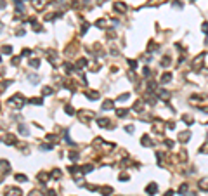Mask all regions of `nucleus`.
<instances>
[{
    "instance_id": "nucleus-1",
    "label": "nucleus",
    "mask_w": 208,
    "mask_h": 196,
    "mask_svg": "<svg viewBox=\"0 0 208 196\" xmlns=\"http://www.w3.org/2000/svg\"><path fill=\"white\" fill-rule=\"evenodd\" d=\"M24 102H26L24 97H23L21 94H16V96H12L9 101H7V106H9V108H14V109H21Z\"/></svg>"
},
{
    "instance_id": "nucleus-2",
    "label": "nucleus",
    "mask_w": 208,
    "mask_h": 196,
    "mask_svg": "<svg viewBox=\"0 0 208 196\" xmlns=\"http://www.w3.org/2000/svg\"><path fill=\"white\" fill-rule=\"evenodd\" d=\"M205 56H206L205 52H201L199 56H196V59L193 61V70H194V71H198V70H199V66L203 64V61H205Z\"/></svg>"
},
{
    "instance_id": "nucleus-3",
    "label": "nucleus",
    "mask_w": 208,
    "mask_h": 196,
    "mask_svg": "<svg viewBox=\"0 0 208 196\" xmlns=\"http://www.w3.org/2000/svg\"><path fill=\"white\" fill-rule=\"evenodd\" d=\"M97 123H99V127H106V128H113V125H111V120L109 118H99L97 120Z\"/></svg>"
},
{
    "instance_id": "nucleus-4",
    "label": "nucleus",
    "mask_w": 208,
    "mask_h": 196,
    "mask_svg": "<svg viewBox=\"0 0 208 196\" xmlns=\"http://www.w3.org/2000/svg\"><path fill=\"white\" fill-rule=\"evenodd\" d=\"M7 196H21V189H18V187H7Z\"/></svg>"
},
{
    "instance_id": "nucleus-5",
    "label": "nucleus",
    "mask_w": 208,
    "mask_h": 196,
    "mask_svg": "<svg viewBox=\"0 0 208 196\" xmlns=\"http://www.w3.org/2000/svg\"><path fill=\"white\" fill-rule=\"evenodd\" d=\"M189 139H191V132L189 130L180 132V134H179V141H180V142H187Z\"/></svg>"
},
{
    "instance_id": "nucleus-6",
    "label": "nucleus",
    "mask_w": 208,
    "mask_h": 196,
    "mask_svg": "<svg viewBox=\"0 0 208 196\" xmlns=\"http://www.w3.org/2000/svg\"><path fill=\"white\" fill-rule=\"evenodd\" d=\"M156 189H158V186H156V182H151L149 186L146 187V194H149V196H153L156 193Z\"/></svg>"
},
{
    "instance_id": "nucleus-7",
    "label": "nucleus",
    "mask_w": 208,
    "mask_h": 196,
    "mask_svg": "<svg viewBox=\"0 0 208 196\" xmlns=\"http://www.w3.org/2000/svg\"><path fill=\"white\" fill-rule=\"evenodd\" d=\"M141 144H142V146H155V142L151 141V137H149V135H142Z\"/></svg>"
},
{
    "instance_id": "nucleus-8",
    "label": "nucleus",
    "mask_w": 208,
    "mask_h": 196,
    "mask_svg": "<svg viewBox=\"0 0 208 196\" xmlns=\"http://www.w3.org/2000/svg\"><path fill=\"white\" fill-rule=\"evenodd\" d=\"M158 96L161 97L163 101H168V99H170V92H168V90H163V89H159V90H158Z\"/></svg>"
},
{
    "instance_id": "nucleus-9",
    "label": "nucleus",
    "mask_w": 208,
    "mask_h": 196,
    "mask_svg": "<svg viewBox=\"0 0 208 196\" xmlns=\"http://www.w3.org/2000/svg\"><path fill=\"white\" fill-rule=\"evenodd\" d=\"M4 142L5 144H9V146H12V144H16V137H14L12 134H9V135H5V139H4Z\"/></svg>"
},
{
    "instance_id": "nucleus-10",
    "label": "nucleus",
    "mask_w": 208,
    "mask_h": 196,
    "mask_svg": "<svg viewBox=\"0 0 208 196\" xmlns=\"http://www.w3.org/2000/svg\"><path fill=\"white\" fill-rule=\"evenodd\" d=\"M115 9L120 11V12H125V11H127V5H125L123 2H115Z\"/></svg>"
},
{
    "instance_id": "nucleus-11",
    "label": "nucleus",
    "mask_w": 208,
    "mask_h": 196,
    "mask_svg": "<svg viewBox=\"0 0 208 196\" xmlns=\"http://www.w3.org/2000/svg\"><path fill=\"white\" fill-rule=\"evenodd\" d=\"M92 118H94L92 113H80V120H82V122H89Z\"/></svg>"
},
{
    "instance_id": "nucleus-12",
    "label": "nucleus",
    "mask_w": 208,
    "mask_h": 196,
    "mask_svg": "<svg viewBox=\"0 0 208 196\" xmlns=\"http://www.w3.org/2000/svg\"><path fill=\"white\" fill-rule=\"evenodd\" d=\"M203 97H201V96H191L189 97V102H191V104H196V102H203Z\"/></svg>"
},
{
    "instance_id": "nucleus-13",
    "label": "nucleus",
    "mask_w": 208,
    "mask_h": 196,
    "mask_svg": "<svg viewBox=\"0 0 208 196\" xmlns=\"http://www.w3.org/2000/svg\"><path fill=\"white\" fill-rule=\"evenodd\" d=\"M87 97H89L90 101H97V99H99V92L90 90V92H87Z\"/></svg>"
},
{
    "instance_id": "nucleus-14",
    "label": "nucleus",
    "mask_w": 208,
    "mask_h": 196,
    "mask_svg": "<svg viewBox=\"0 0 208 196\" xmlns=\"http://www.w3.org/2000/svg\"><path fill=\"white\" fill-rule=\"evenodd\" d=\"M198 186H199V189H203V191H208V179H203V181H199Z\"/></svg>"
},
{
    "instance_id": "nucleus-15",
    "label": "nucleus",
    "mask_w": 208,
    "mask_h": 196,
    "mask_svg": "<svg viewBox=\"0 0 208 196\" xmlns=\"http://www.w3.org/2000/svg\"><path fill=\"white\" fill-rule=\"evenodd\" d=\"M113 106L115 104H113V101L111 99H106L104 102H102V109H113Z\"/></svg>"
},
{
    "instance_id": "nucleus-16",
    "label": "nucleus",
    "mask_w": 208,
    "mask_h": 196,
    "mask_svg": "<svg viewBox=\"0 0 208 196\" xmlns=\"http://www.w3.org/2000/svg\"><path fill=\"white\" fill-rule=\"evenodd\" d=\"M18 130H19V134H21V135H28V134H30V130H28L23 123H19V125H18Z\"/></svg>"
},
{
    "instance_id": "nucleus-17",
    "label": "nucleus",
    "mask_w": 208,
    "mask_h": 196,
    "mask_svg": "<svg viewBox=\"0 0 208 196\" xmlns=\"http://www.w3.org/2000/svg\"><path fill=\"white\" fill-rule=\"evenodd\" d=\"M172 78H173V75H172V73H165L163 76H161V83H168Z\"/></svg>"
},
{
    "instance_id": "nucleus-18",
    "label": "nucleus",
    "mask_w": 208,
    "mask_h": 196,
    "mask_svg": "<svg viewBox=\"0 0 208 196\" xmlns=\"http://www.w3.org/2000/svg\"><path fill=\"white\" fill-rule=\"evenodd\" d=\"M30 104H36V106H42L44 104V99H42V97H33V99H30Z\"/></svg>"
},
{
    "instance_id": "nucleus-19",
    "label": "nucleus",
    "mask_w": 208,
    "mask_h": 196,
    "mask_svg": "<svg viewBox=\"0 0 208 196\" xmlns=\"http://www.w3.org/2000/svg\"><path fill=\"white\" fill-rule=\"evenodd\" d=\"M44 5H45L44 0H33V7H35V9H42Z\"/></svg>"
},
{
    "instance_id": "nucleus-20",
    "label": "nucleus",
    "mask_w": 208,
    "mask_h": 196,
    "mask_svg": "<svg viewBox=\"0 0 208 196\" xmlns=\"http://www.w3.org/2000/svg\"><path fill=\"white\" fill-rule=\"evenodd\" d=\"M116 115H118L120 118H125L127 115H129V109H123V108H121V109H116Z\"/></svg>"
},
{
    "instance_id": "nucleus-21",
    "label": "nucleus",
    "mask_w": 208,
    "mask_h": 196,
    "mask_svg": "<svg viewBox=\"0 0 208 196\" xmlns=\"http://www.w3.org/2000/svg\"><path fill=\"white\" fill-rule=\"evenodd\" d=\"M50 177H52V179H59V177H61V170H59V168H54L52 172H50Z\"/></svg>"
},
{
    "instance_id": "nucleus-22",
    "label": "nucleus",
    "mask_w": 208,
    "mask_h": 196,
    "mask_svg": "<svg viewBox=\"0 0 208 196\" xmlns=\"http://www.w3.org/2000/svg\"><path fill=\"white\" fill-rule=\"evenodd\" d=\"M142 104H144V101H137V102H135V106H134V109H135V111H137V113H141V109H142Z\"/></svg>"
},
{
    "instance_id": "nucleus-23",
    "label": "nucleus",
    "mask_w": 208,
    "mask_h": 196,
    "mask_svg": "<svg viewBox=\"0 0 208 196\" xmlns=\"http://www.w3.org/2000/svg\"><path fill=\"white\" fill-rule=\"evenodd\" d=\"M94 167L92 165H83V168H82V174H89V172H92Z\"/></svg>"
},
{
    "instance_id": "nucleus-24",
    "label": "nucleus",
    "mask_w": 208,
    "mask_h": 196,
    "mask_svg": "<svg viewBox=\"0 0 208 196\" xmlns=\"http://www.w3.org/2000/svg\"><path fill=\"white\" fill-rule=\"evenodd\" d=\"M186 193H187V184L184 182L180 187H179V194H186Z\"/></svg>"
},
{
    "instance_id": "nucleus-25",
    "label": "nucleus",
    "mask_w": 208,
    "mask_h": 196,
    "mask_svg": "<svg viewBox=\"0 0 208 196\" xmlns=\"http://www.w3.org/2000/svg\"><path fill=\"white\" fill-rule=\"evenodd\" d=\"M16 181H19V182H26V181H28V177H26V175H21V174H18V175H16Z\"/></svg>"
},
{
    "instance_id": "nucleus-26",
    "label": "nucleus",
    "mask_w": 208,
    "mask_h": 196,
    "mask_svg": "<svg viewBox=\"0 0 208 196\" xmlns=\"http://www.w3.org/2000/svg\"><path fill=\"white\" fill-rule=\"evenodd\" d=\"M11 52H12V47H9V45L2 47V54H11Z\"/></svg>"
},
{
    "instance_id": "nucleus-27",
    "label": "nucleus",
    "mask_w": 208,
    "mask_h": 196,
    "mask_svg": "<svg viewBox=\"0 0 208 196\" xmlns=\"http://www.w3.org/2000/svg\"><path fill=\"white\" fill-rule=\"evenodd\" d=\"M62 66H64V71H66V73H71V71H73V66H71L70 63H64Z\"/></svg>"
},
{
    "instance_id": "nucleus-28",
    "label": "nucleus",
    "mask_w": 208,
    "mask_h": 196,
    "mask_svg": "<svg viewBox=\"0 0 208 196\" xmlns=\"http://www.w3.org/2000/svg\"><path fill=\"white\" fill-rule=\"evenodd\" d=\"M30 66H31V68H38V66H40V61H38V59H31V61H30Z\"/></svg>"
},
{
    "instance_id": "nucleus-29",
    "label": "nucleus",
    "mask_w": 208,
    "mask_h": 196,
    "mask_svg": "<svg viewBox=\"0 0 208 196\" xmlns=\"http://www.w3.org/2000/svg\"><path fill=\"white\" fill-rule=\"evenodd\" d=\"M168 64H170V57L165 56L163 59H161V66H168Z\"/></svg>"
},
{
    "instance_id": "nucleus-30",
    "label": "nucleus",
    "mask_w": 208,
    "mask_h": 196,
    "mask_svg": "<svg viewBox=\"0 0 208 196\" xmlns=\"http://www.w3.org/2000/svg\"><path fill=\"white\" fill-rule=\"evenodd\" d=\"M42 92H44V96H50V94H52V89H50V87H44V90H42Z\"/></svg>"
},
{
    "instance_id": "nucleus-31",
    "label": "nucleus",
    "mask_w": 208,
    "mask_h": 196,
    "mask_svg": "<svg viewBox=\"0 0 208 196\" xmlns=\"http://www.w3.org/2000/svg\"><path fill=\"white\" fill-rule=\"evenodd\" d=\"M28 80H30V82H33V83H35V82H38V76H36V75H28Z\"/></svg>"
},
{
    "instance_id": "nucleus-32",
    "label": "nucleus",
    "mask_w": 208,
    "mask_h": 196,
    "mask_svg": "<svg viewBox=\"0 0 208 196\" xmlns=\"http://www.w3.org/2000/svg\"><path fill=\"white\" fill-rule=\"evenodd\" d=\"M40 149H42V151H50V149H52V144H44Z\"/></svg>"
},
{
    "instance_id": "nucleus-33",
    "label": "nucleus",
    "mask_w": 208,
    "mask_h": 196,
    "mask_svg": "<svg viewBox=\"0 0 208 196\" xmlns=\"http://www.w3.org/2000/svg\"><path fill=\"white\" fill-rule=\"evenodd\" d=\"M182 120H184L186 123H193V116H187V115H184V116H182Z\"/></svg>"
},
{
    "instance_id": "nucleus-34",
    "label": "nucleus",
    "mask_w": 208,
    "mask_h": 196,
    "mask_svg": "<svg viewBox=\"0 0 208 196\" xmlns=\"http://www.w3.org/2000/svg\"><path fill=\"white\" fill-rule=\"evenodd\" d=\"M201 30H203V33L208 35V23H203V24H201Z\"/></svg>"
},
{
    "instance_id": "nucleus-35",
    "label": "nucleus",
    "mask_w": 208,
    "mask_h": 196,
    "mask_svg": "<svg viewBox=\"0 0 208 196\" xmlns=\"http://www.w3.org/2000/svg\"><path fill=\"white\" fill-rule=\"evenodd\" d=\"M87 28H89V24H87V23H83V24H82V35H85V33H87Z\"/></svg>"
},
{
    "instance_id": "nucleus-36",
    "label": "nucleus",
    "mask_w": 208,
    "mask_h": 196,
    "mask_svg": "<svg viewBox=\"0 0 208 196\" xmlns=\"http://www.w3.org/2000/svg\"><path fill=\"white\" fill-rule=\"evenodd\" d=\"M70 158L73 161H76V160H78V153H70Z\"/></svg>"
},
{
    "instance_id": "nucleus-37",
    "label": "nucleus",
    "mask_w": 208,
    "mask_h": 196,
    "mask_svg": "<svg viewBox=\"0 0 208 196\" xmlns=\"http://www.w3.org/2000/svg\"><path fill=\"white\" fill-rule=\"evenodd\" d=\"M142 75H144V76H149V75H151V70H149V68H144V70H142Z\"/></svg>"
},
{
    "instance_id": "nucleus-38",
    "label": "nucleus",
    "mask_w": 208,
    "mask_h": 196,
    "mask_svg": "<svg viewBox=\"0 0 208 196\" xmlns=\"http://www.w3.org/2000/svg\"><path fill=\"white\" fill-rule=\"evenodd\" d=\"M104 24H106V21H104V19H99V21L96 23V26H99V28H101V26H104Z\"/></svg>"
},
{
    "instance_id": "nucleus-39",
    "label": "nucleus",
    "mask_w": 208,
    "mask_h": 196,
    "mask_svg": "<svg viewBox=\"0 0 208 196\" xmlns=\"http://www.w3.org/2000/svg\"><path fill=\"white\" fill-rule=\"evenodd\" d=\"M11 85V80H7V82H2V90H5V87H9Z\"/></svg>"
},
{
    "instance_id": "nucleus-40",
    "label": "nucleus",
    "mask_w": 208,
    "mask_h": 196,
    "mask_svg": "<svg viewBox=\"0 0 208 196\" xmlns=\"http://www.w3.org/2000/svg\"><path fill=\"white\" fill-rule=\"evenodd\" d=\"M129 97H130L129 94H121V96H120L118 99H120V101H127V99H129Z\"/></svg>"
},
{
    "instance_id": "nucleus-41",
    "label": "nucleus",
    "mask_w": 208,
    "mask_h": 196,
    "mask_svg": "<svg viewBox=\"0 0 208 196\" xmlns=\"http://www.w3.org/2000/svg\"><path fill=\"white\" fill-rule=\"evenodd\" d=\"M64 109H66V113H68V115H73V113H75V111H73V108H71V106H66V108H64Z\"/></svg>"
},
{
    "instance_id": "nucleus-42",
    "label": "nucleus",
    "mask_w": 208,
    "mask_h": 196,
    "mask_svg": "<svg viewBox=\"0 0 208 196\" xmlns=\"http://www.w3.org/2000/svg\"><path fill=\"white\" fill-rule=\"evenodd\" d=\"M28 196H42V193H38V191H35V189H33V191H31Z\"/></svg>"
},
{
    "instance_id": "nucleus-43",
    "label": "nucleus",
    "mask_w": 208,
    "mask_h": 196,
    "mask_svg": "<svg viewBox=\"0 0 208 196\" xmlns=\"http://www.w3.org/2000/svg\"><path fill=\"white\" fill-rule=\"evenodd\" d=\"M129 64H130V68H137V63L132 61V59H129Z\"/></svg>"
},
{
    "instance_id": "nucleus-44",
    "label": "nucleus",
    "mask_w": 208,
    "mask_h": 196,
    "mask_svg": "<svg viewBox=\"0 0 208 196\" xmlns=\"http://www.w3.org/2000/svg\"><path fill=\"white\" fill-rule=\"evenodd\" d=\"M23 56H30V54H31V50H30V49H24V50H23Z\"/></svg>"
},
{
    "instance_id": "nucleus-45",
    "label": "nucleus",
    "mask_w": 208,
    "mask_h": 196,
    "mask_svg": "<svg viewBox=\"0 0 208 196\" xmlns=\"http://www.w3.org/2000/svg\"><path fill=\"white\" fill-rule=\"evenodd\" d=\"M47 196H56V191H54V189H50V191L47 193Z\"/></svg>"
},
{
    "instance_id": "nucleus-46",
    "label": "nucleus",
    "mask_w": 208,
    "mask_h": 196,
    "mask_svg": "<svg viewBox=\"0 0 208 196\" xmlns=\"http://www.w3.org/2000/svg\"><path fill=\"white\" fill-rule=\"evenodd\" d=\"M19 59H21V57H14V59H12V64H18Z\"/></svg>"
},
{
    "instance_id": "nucleus-47",
    "label": "nucleus",
    "mask_w": 208,
    "mask_h": 196,
    "mask_svg": "<svg viewBox=\"0 0 208 196\" xmlns=\"http://www.w3.org/2000/svg\"><path fill=\"white\" fill-rule=\"evenodd\" d=\"M125 130L129 132V134H132V132H134V127H127V128H125Z\"/></svg>"
},
{
    "instance_id": "nucleus-48",
    "label": "nucleus",
    "mask_w": 208,
    "mask_h": 196,
    "mask_svg": "<svg viewBox=\"0 0 208 196\" xmlns=\"http://www.w3.org/2000/svg\"><path fill=\"white\" fill-rule=\"evenodd\" d=\"M47 141H56V135H47Z\"/></svg>"
},
{
    "instance_id": "nucleus-49",
    "label": "nucleus",
    "mask_w": 208,
    "mask_h": 196,
    "mask_svg": "<svg viewBox=\"0 0 208 196\" xmlns=\"http://www.w3.org/2000/svg\"><path fill=\"white\" fill-rule=\"evenodd\" d=\"M173 194V191H167V193H165V196H172Z\"/></svg>"
},
{
    "instance_id": "nucleus-50",
    "label": "nucleus",
    "mask_w": 208,
    "mask_h": 196,
    "mask_svg": "<svg viewBox=\"0 0 208 196\" xmlns=\"http://www.w3.org/2000/svg\"><path fill=\"white\" fill-rule=\"evenodd\" d=\"M191 2H196V0H191Z\"/></svg>"
}]
</instances>
